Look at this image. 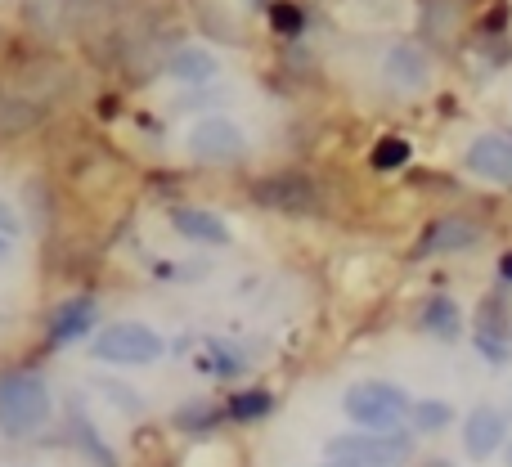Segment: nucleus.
<instances>
[{"instance_id": "nucleus-12", "label": "nucleus", "mask_w": 512, "mask_h": 467, "mask_svg": "<svg viewBox=\"0 0 512 467\" xmlns=\"http://www.w3.org/2000/svg\"><path fill=\"white\" fill-rule=\"evenodd\" d=\"M95 319H99L95 297H72V301H63V306L54 310V319H50V342H54V346L77 342V337H86L90 328H95Z\"/></svg>"}, {"instance_id": "nucleus-3", "label": "nucleus", "mask_w": 512, "mask_h": 467, "mask_svg": "<svg viewBox=\"0 0 512 467\" xmlns=\"http://www.w3.org/2000/svg\"><path fill=\"white\" fill-rule=\"evenodd\" d=\"M95 360L104 364H122V369H149L167 355V342H162L158 328L140 324V319H113V324L99 328L95 337Z\"/></svg>"}, {"instance_id": "nucleus-22", "label": "nucleus", "mask_w": 512, "mask_h": 467, "mask_svg": "<svg viewBox=\"0 0 512 467\" xmlns=\"http://www.w3.org/2000/svg\"><path fill=\"white\" fill-rule=\"evenodd\" d=\"M427 467H454L450 459H436V463H427Z\"/></svg>"}, {"instance_id": "nucleus-13", "label": "nucleus", "mask_w": 512, "mask_h": 467, "mask_svg": "<svg viewBox=\"0 0 512 467\" xmlns=\"http://www.w3.org/2000/svg\"><path fill=\"white\" fill-rule=\"evenodd\" d=\"M167 77L185 81V86H203V81L216 77V54H207L203 45H180L167 59Z\"/></svg>"}, {"instance_id": "nucleus-2", "label": "nucleus", "mask_w": 512, "mask_h": 467, "mask_svg": "<svg viewBox=\"0 0 512 467\" xmlns=\"http://www.w3.org/2000/svg\"><path fill=\"white\" fill-rule=\"evenodd\" d=\"M342 409L360 432H391V427L414 409V400H409L405 387H396V382H387V378H364V382L346 387Z\"/></svg>"}, {"instance_id": "nucleus-21", "label": "nucleus", "mask_w": 512, "mask_h": 467, "mask_svg": "<svg viewBox=\"0 0 512 467\" xmlns=\"http://www.w3.org/2000/svg\"><path fill=\"white\" fill-rule=\"evenodd\" d=\"M274 27H279V32H297L301 14H297V9H288V5H274Z\"/></svg>"}, {"instance_id": "nucleus-19", "label": "nucleus", "mask_w": 512, "mask_h": 467, "mask_svg": "<svg viewBox=\"0 0 512 467\" xmlns=\"http://www.w3.org/2000/svg\"><path fill=\"white\" fill-rule=\"evenodd\" d=\"M265 409H270V396H265V391H248V396H239L234 414H239V418H252V414H265Z\"/></svg>"}, {"instance_id": "nucleus-8", "label": "nucleus", "mask_w": 512, "mask_h": 467, "mask_svg": "<svg viewBox=\"0 0 512 467\" xmlns=\"http://www.w3.org/2000/svg\"><path fill=\"white\" fill-rule=\"evenodd\" d=\"M481 243V225L468 221V216H445V221L427 225V234L418 238L414 256H454V252H468V247Z\"/></svg>"}, {"instance_id": "nucleus-5", "label": "nucleus", "mask_w": 512, "mask_h": 467, "mask_svg": "<svg viewBox=\"0 0 512 467\" xmlns=\"http://www.w3.org/2000/svg\"><path fill=\"white\" fill-rule=\"evenodd\" d=\"M189 144V158L194 162H207V167H230V162H243L248 158V135L234 117H198L185 135Z\"/></svg>"}, {"instance_id": "nucleus-4", "label": "nucleus", "mask_w": 512, "mask_h": 467, "mask_svg": "<svg viewBox=\"0 0 512 467\" xmlns=\"http://www.w3.org/2000/svg\"><path fill=\"white\" fill-rule=\"evenodd\" d=\"M328 463H351V467H405L414 459V436L396 432H346L324 445Z\"/></svg>"}, {"instance_id": "nucleus-18", "label": "nucleus", "mask_w": 512, "mask_h": 467, "mask_svg": "<svg viewBox=\"0 0 512 467\" xmlns=\"http://www.w3.org/2000/svg\"><path fill=\"white\" fill-rule=\"evenodd\" d=\"M405 158H409V144H405V140H382L378 153H373V167L387 171V167H400Z\"/></svg>"}, {"instance_id": "nucleus-9", "label": "nucleus", "mask_w": 512, "mask_h": 467, "mask_svg": "<svg viewBox=\"0 0 512 467\" xmlns=\"http://www.w3.org/2000/svg\"><path fill=\"white\" fill-rule=\"evenodd\" d=\"M508 441V418L504 409L495 405H477L468 414V423H463V450L472 454V459H490V454H499Z\"/></svg>"}, {"instance_id": "nucleus-20", "label": "nucleus", "mask_w": 512, "mask_h": 467, "mask_svg": "<svg viewBox=\"0 0 512 467\" xmlns=\"http://www.w3.org/2000/svg\"><path fill=\"white\" fill-rule=\"evenodd\" d=\"M18 230H23V221H18V212L5 203V198H0V238H14Z\"/></svg>"}, {"instance_id": "nucleus-10", "label": "nucleus", "mask_w": 512, "mask_h": 467, "mask_svg": "<svg viewBox=\"0 0 512 467\" xmlns=\"http://www.w3.org/2000/svg\"><path fill=\"white\" fill-rule=\"evenodd\" d=\"M382 77H387L391 90L414 95V90H423L427 77H432V59H427L418 45H391L387 59H382Z\"/></svg>"}, {"instance_id": "nucleus-1", "label": "nucleus", "mask_w": 512, "mask_h": 467, "mask_svg": "<svg viewBox=\"0 0 512 467\" xmlns=\"http://www.w3.org/2000/svg\"><path fill=\"white\" fill-rule=\"evenodd\" d=\"M50 387L36 373H0V432L23 441L50 423Z\"/></svg>"}, {"instance_id": "nucleus-6", "label": "nucleus", "mask_w": 512, "mask_h": 467, "mask_svg": "<svg viewBox=\"0 0 512 467\" xmlns=\"http://www.w3.org/2000/svg\"><path fill=\"white\" fill-rule=\"evenodd\" d=\"M252 203L265 207V212H279V216H319L324 212L319 185L310 176H301V171H279V176L256 180Z\"/></svg>"}, {"instance_id": "nucleus-7", "label": "nucleus", "mask_w": 512, "mask_h": 467, "mask_svg": "<svg viewBox=\"0 0 512 467\" xmlns=\"http://www.w3.org/2000/svg\"><path fill=\"white\" fill-rule=\"evenodd\" d=\"M463 162H468L472 176L490 180V185H512V140L508 135H495V131L472 135Z\"/></svg>"}, {"instance_id": "nucleus-16", "label": "nucleus", "mask_w": 512, "mask_h": 467, "mask_svg": "<svg viewBox=\"0 0 512 467\" xmlns=\"http://www.w3.org/2000/svg\"><path fill=\"white\" fill-rule=\"evenodd\" d=\"M450 418H454L450 400H418L414 405V427L418 432H441Z\"/></svg>"}, {"instance_id": "nucleus-17", "label": "nucleus", "mask_w": 512, "mask_h": 467, "mask_svg": "<svg viewBox=\"0 0 512 467\" xmlns=\"http://www.w3.org/2000/svg\"><path fill=\"white\" fill-rule=\"evenodd\" d=\"M99 391H104L108 396V405H117L122 409V414H131V418H140V396H135V391H126V387H117V382H99Z\"/></svg>"}, {"instance_id": "nucleus-23", "label": "nucleus", "mask_w": 512, "mask_h": 467, "mask_svg": "<svg viewBox=\"0 0 512 467\" xmlns=\"http://www.w3.org/2000/svg\"><path fill=\"white\" fill-rule=\"evenodd\" d=\"M9 252V238H0V256H5Z\"/></svg>"}, {"instance_id": "nucleus-11", "label": "nucleus", "mask_w": 512, "mask_h": 467, "mask_svg": "<svg viewBox=\"0 0 512 467\" xmlns=\"http://www.w3.org/2000/svg\"><path fill=\"white\" fill-rule=\"evenodd\" d=\"M171 225H176V234L189 238V243H203V247L230 243V225H225V216L207 212V207H176V212H171Z\"/></svg>"}, {"instance_id": "nucleus-15", "label": "nucleus", "mask_w": 512, "mask_h": 467, "mask_svg": "<svg viewBox=\"0 0 512 467\" xmlns=\"http://www.w3.org/2000/svg\"><path fill=\"white\" fill-rule=\"evenodd\" d=\"M36 122H41V104H36V99H23L18 90L0 86V135H18Z\"/></svg>"}, {"instance_id": "nucleus-14", "label": "nucleus", "mask_w": 512, "mask_h": 467, "mask_svg": "<svg viewBox=\"0 0 512 467\" xmlns=\"http://www.w3.org/2000/svg\"><path fill=\"white\" fill-rule=\"evenodd\" d=\"M418 328H423L427 337L454 342V337L463 333V315H459V306H454L450 297H432V301L423 306V319H418Z\"/></svg>"}]
</instances>
